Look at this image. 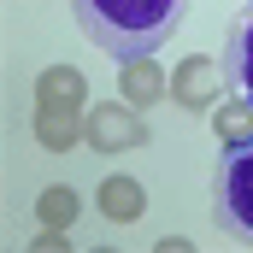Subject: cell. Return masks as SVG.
<instances>
[{"label":"cell","instance_id":"8","mask_svg":"<svg viewBox=\"0 0 253 253\" xmlns=\"http://www.w3.org/2000/svg\"><path fill=\"white\" fill-rule=\"evenodd\" d=\"M71 212H77V200H71V194H65V189H53V194H42V218H47V224H65Z\"/></svg>","mask_w":253,"mask_h":253},{"label":"cell","instance_id":"4","mask_svg":"<svg viewBox=\"0 0 253 253\" xmlns=\"http://www.w3.org/2000/svg\"><path fill=\"white\" fill-rule=\"evenodd\" d=\"M88 135H94V147H106V153H118V147H135V141H147V135H141V124H135L129 112H118V106H100V112L88 118Z\"/></svg>","mask_w":253,"mask_h":253},{"label":"cell","instance_id":"2","mask_svg":"<svg viewBox=\"0 0 253 253\" xmlns=\"http://www.w3.org/2000/svg\"><path fill=\"white\" fill-rule=\"evenodd\" d=\"M212 218L224 236L253 242V135L230 141L218 171H212Z\"/></svg>","mask_w":253,"mask_h":253},{"label":"cell","instance_id":"6","mask_svg":"<svg viewBox=\"0 0 253 253\" xmlns=\"http://www.w3.org/2000/svg\"><path fill=\"white\" fill-rule=\"evenodd\" d=\"M212 65H200V59H189L183 71H177V100L183 106H212Z\"/></svg>","mask_w":253,"mask_h":253},{"label":"cell","instance_id":"9","mask_svg":"<svg viewBox=\"0 0 253 253\" xmlns=\"http://www.w3.org/2000/svg\"><path fill=\"white\" fill-rule=\"evenodd\" d=\"M224 135H253V112H224Z\"/></svg>","mask_w":253,"mask_h":253},{"label":"cell","instance_id":"3","mask_svg":"<svg viewBox=\"0 0 253 253\" xmlns=\"http://www.w3.org/2000/svg\"><path fill=\"white\" fill-rule=\"evenodd\" d=\"M224 83H230V94H242L253 106V0L236 12V24L224 36Z\"/></svg>","mask_w":253,"mask_h":253},{"label":"cell","instance_id":"7","mask_svg":"<svg viewBox=\"0 0 253 253\" xmlns=\"http://www.w3.org/2000/svg\"><path fill=\"white\" fill-rule=\"evenodd\" d=\"M100 206L112 212V218H135V206H141V194L129 177H112V183H100Z\"/></svg>","mask_w":253,"mask_h":253},{"label":"cell","instance_id":"5","mask_svg":"<svg viewBox=\"0 0 253 253\" xmlns=\"http://www.w3.org/2000/svg\"><path fill=\"white\" fill-rule=\"evenodd\" d=\"M159 88H165V77L153 71V59L124 65V100H129V106H153V100H159Z\"/></svg>","mask_w":253,"mask_h":253},{"label":"cell","instance_id":"1","mask_svg":"<svg viewBox=\"0 0 253 253\" xmlns=\"http://www.w3.org/2000/svg\"><path fill=\"white\" fill-rule=\"evenodd\" d=\"M71 12H77V30L106 59L135 65V59H153L177 36L189 0H71Z\"/></svg>","mask_w":253,"mask_h":253}]
</instances>
